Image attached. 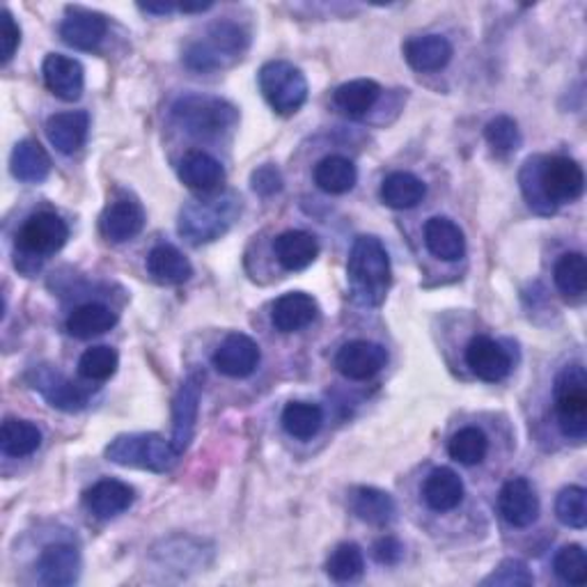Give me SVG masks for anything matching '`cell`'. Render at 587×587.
I'll return each instance as SVG.
<instances>
[{
    "label": "cell",
    "mask_w": 587,
    "mask_h": 587,
    "mask_svg": "<svg viewBox=\"0 0 587 587\" xmlns=\"http://www.w3.org/2000/svg\"><path fill=\"white\" fill-rule=\"evenodd\" d=\"M524 197L537 214H553L583 195L585 172L570 156H532L518 175Z\"/></svg>",
    "instance_id": "cell-1"
},
{
    "label": "cell",
    "mask_w": 587,
    "mask_h": 587,
    "mask_svg": "<svg viewBox=\"0 0 587 587\" xmlns=\"http://www.w3.org/2000/svg\"><path fill=\"white\" fill-rule=\"evenodd\" d=\"M347 274L354 301L366 308H379L386 301L393 280L386 245L376 237H358L351 245Z\"/></svg>",
    "instance_id": "cell-2"
},
{
    "label": "cell",
    "mask_w": 587,
    "mask_h": 587,
    "mask_svg": "<svg viewBox=\"0 0 587 587\" xmlns=\"http://www.w3.org/2000/svg\"><path fill=\"white\" fill-rule=\"evenodd\" d=\"M241 216V200L237 193H218L200 200H191L179 212V235L193 245L209 243L228 235V230Z\"/></svg>",
    "instance_id": "cell-3"
},
{
    "label": "cell",
    "mask_w": 587,
    "mask_h": 587,
    "mask_svg": "<svg viewBox=\"0 0 587 587\" xmlns=\"http://www.w3.org/2000/svg\"><path fill=\"white\" fill-rule=\"evenodd\" d=\"M172 118L195 139H218L237 127L239 110L220 97L191 93L175 101Z\"/></svg>",
    "instance_id": "cell-4"
},
{
    "label": "cell",
    "mask_w": 587,
    "mask_h": 587,
    "mask_svg": "<svg viewBox=\"0 0 587 587\" xmlns=\"http://www.w3.org/2000/svg\"><path fill=\"white\" fill-rule=\"evenodd\" d=\"M248 44H251V37L243 26L235 24V21H218L207 31L205 39L189 44L184 62L193 72H214L239 60Z\"/></svg>",
    "instance_id": "cell-5"
},
{
    "label": "cell",
    "mask_w": 587,
    "mask_h": 587,
    "mask_svg": "<svg viewBox=\"0 0 587 587\" xmlns=\"http://www.w3.org/2000/svg\"><path fill=\"white\" fill-rule=\"evenodd\" d=\"M553 397L560 432L572 441H583L587 434V374L580 363L560 370Z\"/></svg>",
    "instance_id": "cell-6"
},
{
    "label": "cell",
    "mask_w": 587,
    "mask_h": 587,
    "mask_svg": "<svg viewBox=\"0 0 587 587\" xmlns=\"http://www.w3.org/2000/svg\"><path fill=\"white\" fill-rule=\"evenodd\" d=\"M179 453L172 441L159 434H122L106 447V459L124 468H143L152 472H168L177 464Z\"/></svg>",
    "instance_id": "cell-7"
},
{
    "label": "cell",
    "mask_w": 587,
    "mask_h": 587,
    "mask_svg": "<svg viewBox=\"0 0 587 587\" xmlns=\"http://www.w3.org/2000/svg\"><path fill=\"white\" fill-rule=\"evenodd\" d=\"M260 89L278 116H294L308 101V81L299 67L287 60H271L262 64Z\"/></svg>",
    "instance_id": "cell-8"
},
{
    "label": "cell",
    "mask_w": 587,
    "mask_h": 587,
    "mask_svg": "<svg viewBox=\"0 0 587 587\" xmlns=\"http://www.w3.org/2000/svg\"><path fill=\"white\" fill-rule=\"evenodd\" d=\"M70 239L67 223L53 212L33 214L16 235V251L33 260H47L62 251V245Z\"/></svg>",
    "instance_id": "cell-9"
},
{
    "label": "cell",
    "mask_w": 587,
    "mask_h": 587,
    "mask_svg": "<svg viewBox=\"0 0 587 587\" xmlns=\"http://www.w3.org/2000/svg\"><path fill=\"white\" fill-rule=\"evenodd\" d=\"M26 379L31 388L47 399L53 409L74 414L87 406V393L81 391L76 383H72L53 366H35Z\"/></svg>",
    "instance_id": "cell-10"
},
{
    "label": "cell",
    "mask_w": 587,
    "mask_h": 587,
    "mask_svg": "<svg viewBox=\"0 0 587 587\" xmlns=\"http://www.w3.org/2000/svg\"><path fill=\"white\" fill-rule=\"evenodd\" d=\"M212 360H214V368L220 374L230 376V379H245L257 370L260 360H262V351L253 337H248L243 333H230L218 345Z\"/></svg>",
    "instance_id": "cell-11"
},
{
    "label": "cell",
    "mask_w": 587,
    "mask_h": 587,
    "mask_svg": "<svg viewBox=\"0 0 587 587\" xmlns=\"http://www.w3.org/2000/svg\"><path fill=\"white\" fill-rule=\"evenodd\" d=\"M202 397V376L191 374L172 402V447L179 455L191 445L195 436V422Z\"/></svg>",
    "instance_id": "cell-12"
},
{
    "label": "cell",
    "mask_w": 587,
    "mask_h": 587,
    "mask_svg": "<svg viewBox=\"0 0 587 587\" xmlns=\"http://www.w3.org/2000/svg\"><path fill=\"white\" fill-rule=\"evenodd\" d=\"M388 366V351L370 340L347 343L335 356V368L351 381H368Z\"/></svg>",
    "instance_id": "cell-13"
},
{
    "label": "cell",
    "mask_w": 587,
    "mask_h": 587,
    "mask_svg": "<svg viewBox=\"0 0 587 587\" xmlns=\"http://www.w3.org/2000/svg\"><path fill=\"white\" fill-rule=\"evenodd\" d=\"M466 363L478 379L499 383L512 372V356L507 349L487 335H476L466 347Z\"/></svg>",
    "instance_id": "cell-14"
},
{
    "label": "cell",
    "mask_w": 587,
    "mask_h": 587,
    "mask_svg": "<svg viewBox=\"0 0 587 587\" xmlns=\"http://www.w3.org/2000/svg\"><path fill=\"white\" fill-rule=\"evenodd\" d=\"M108 21L104 14L85 8H67L64 21L60 24V37L67 47L79 51L97 49L106 37Z\"/></svg>",
    "instance_id": "cell-15"
},
{
    "label": "cell",
    "mask_w": 587,
    "mask_h": 587,
    "mask_svg": "<svg viewBox=\"0 0 587 587\" xmlns=\"http://www.w3.org/2000/svg\"><path fill=\"white\" fill-rule=\"evenodd\" d=\"M41 74L49 93H53L58 99L62 101L81 99L85 87V70L79 60L62 53H49L44 58Z\"/></svg>",
    "instance_id": "cell-16"
},
{
    "label": "cell",
    "mask_w": 587,
    "mask_h": 587,
    "mask_svg": "<svg viewBox=\"0 0 587 587\" xmlns=\"http://www.w3.org/2000/svg\"><path fill=\"white\" fill-rule=\"evenodd\" d=\"M37 578L44 585L67 587L81 576V553L72 544H51L37 558Z\"/></svg>",
    "instance_id": "cell-17"
},
{
    "label": "cell",
    "mask_w": 587,
    "mask_h": 587,
    "mask_svg": "<svg viewBox=\"0 0 587 587\" xmlns=\"http://www.w3.org/2000/svg\"><path fill=\"white\" fill-rule=\"evenodd\" d=\"M499 512L514 528H528L539 516V499L526 478H514L499 493Z\"/></svg>",
    "instance_id": "cell-18"
},
{
    "label": "cell",
    "mask_w": 587,
    "mask_h": 587,
    "mask_svg": "<svg viewBox=\"0 0 587 587\" xmlns=\"http://www.w3.org/2000/svg\"><path fill=\"white\" fill-rule=\"evenodd\" d=\"M145 209L141 202L122 197L106 207L101 214V235L112 243H124L139 237L145 228Z\"/></svg>",
    "instance_id": "cell-19"
},
{
    "label": "cell",
    "mask_w": 587,
    "mask_h": 587,
    "mask_svg": "<svg viewBox=\"0 0 587 587\" xmlns=\"http://www.w3.org/2000/svg\"><path fill=\"white\" fill-rule=\"evenodd\" d=\"M133 501H135V491L127 482L110 480V478L95 482L83 495L87 512L97 518H104V522L124 514L133 505Z\"/></svg>",
    "instance_id": "cell-20"
},
{
    "label": "cell",
    "mask_w": 587,
    "mask_h": 587,
    "mask_svg": "<svg viewBox=\"0 0 587 587\" xmlns=\"http://www.w3.org/2000/svg\"><path fill=\"white\" fill-rule=\"evenodd\" d=\"M453 44L447 41L443 35H422V37H411L404 44V60L409 62L411 70L420 74L429 72H441L447 62L453 60Z\"/></svg>",
    "instance_id": "cell-21"
},
{
    "label": "cell",
    "mask_w": 587,
    "mask_h": 587,
    "mask_svg": "<svg viewBox=\"0 0 587 587\" xmlns=\"http://www.w3.org/2000/svg\"><path fill=\"white\" fill-rule=\"evenodd\" d=\"M320 314V306L306 291H289L274 303L271 322L280 333H297L310 326Z\"/></svg>",
    "instance_id": "cell-22"
},
{
    "label": "cell",
    "mask_w": 587,
    "mask_h": 587,
    "mask_svg": "<svg viewBox=\"0 0 587 587\" xmlns=\"http://www.w3.org/2000/svg\"><path fill=\"white\" fill-rule=\"evenodd\" d=\"M179 179L182 184L197 193H214L225 179V170L216 156L202 152V149H191L184 154L182 164H179Z\"/></svg>",
    "instance_id": "cell-23"
},
{
    "label": "cell",
    "mask_w": 587,
    "mask_h": 587,
    "mask_svg": "<svg viewBox=\"0 0 587 587\" xmlns=\"http://www.w3.org/2000/svg\"><path fill=\"white\" fill-rule=\"evenodd\" d=\"M422 499L439 514L453 512L464 501V482L453 468H434L422 484Z\"/></svg>",
    "instance_id": "cell-24"
},
{
    "label": "cell",
    "mask_w": 587,
    "mask_h": 587,
    "mask_svg": "<svg viewBox=\"0 0 587 587\" xmlns=\"http://www.w3.org/2000/svg\"><path fill=\"white\" fill-rule=\"evenodd\" d=\"M427 251L443 262H457L466 255V237L455 220L436 216L424 225Z\"/></svg>",
    "instance_id": "cell-25"
},
{
    "label": "cell",
    "mask_w": 587,
    "mask_h": 587,
    "mask_svg": "<svg viewBox=\"0 0 587 587\" xmlns=\"http://www.w3.org/2000/svg\"><path fill=\"white\" fill-rule=\"evenodd\" d=\"M89 131V116L85 110H67V112H56L47 122V135L51 145L60 154H74L79 152Z\"/></svg>",
    "instance_id": "cell-26"
},
{
    "label": "cell",
    "mask_w": 587,
    "mask_h": 587,
    "mask_svg": "<svg viewBox=\"0 0 587 587\" xmlns=\"http://www.w3.org/2000/svg\"><path fill=\"white\" fill-rule=\"evenodd\" d=\"M349 510L360 522L372 526H388L395 522L397 505L393 495L376 487H356L349 493Z\"/></svg>",
    "instance_id": "cell-27"
},
{
    "label": "cell",
    "mask_w": 587,
    "mask_h": 587,
    "mask_svg": "<svg viewBox=\"0 0 587 587\" xmlns=\"http://www.w3.org/2000/svg\"><path fill=\"white\" fill-rule=\"evenodd\" d=\"M276 260L287 271H303L320 255V241L303 230H287L274 241Z\"/></svg>",
    "instance_id": "cell-28"
},
{
    "label": "cell",
    "mask_w": 587,
    "mask_h": 587,
    "mask_svg": "<svg viewBox=\"0 0 587 587\" xmlns=\"http://www.w3.org/2000/svg\"><path fill=\"white\" fill-rule=\"evenodd\" d=\"M147 271L156 283L164 285H182L193 276V266L189 257L170 243H161L149 251Z\"/></svg>",
    "instance_id": "cell-29"
},
{
    "label": "cell",
    "mask_w": 587,
    "mask_h": 587,
    "mask_svg": "<svg viewBox=\"0 0 587 587\" xmlns=\"http://www.w3.org/2000/svg\"><path fill=\"white\" fill-rule=\"evenodd\" d=\"M12 175L24 184H41L51 175V159L37 141H21L12 149Z\"/></svg>",
    "instance_id": "cell-30"
},
{
    "label": "cell",
    "mask_w": 587,
    "mask_h": 587,
    "mask_svg": "<svg viewBox=\"0 0 587 587\" xmlns=\"http://www.w3.org/2000/svg\"><path fill=\"white\" fill-rule=\"evenodd\" d=\"M381 202L391 209H414L427 195V187L414 172H391L381 184Z\"/></svg>",
    "instance_id": "cell-31"
},
{
    "label": "cell",
    "mask_w": 587,
    "mask_h": 587,
    "mask_svg": "<svg viewBox=\"0 0 587 587\" xmlns=\"http://www.w3.org/2000/svg\"><path fill=\"white\" fill-rule=\"evenodd\" d=\"M118 324V312L110 310L104 303H85L76 308L70 318H67V333L79 337V340H87V337L104 335Z\"/></svg>",
    "instance_id": "cell-32"
},
{
    "label": "cell",
    "mask_w": 587,
    "mask_h": 587,
    "mask_svg": "<svg viewBox=\"0 0 587 587\" xmlns=\"http://www.w3.org/2000/svg\"><path fill=\"white\" fill-rule=\"evenodd\" d=\"M381 97V85L372 79H356L335 89V106L349 118H363Z\"/></svg>",
    "instance_id": "cell-33"
},
{
    "label": "cell",
    "mask_w": 587,
    "mask_h": 587,
    "mask_svg": "<svg viewBox=\"0 0 587 587\" xmlns=\"http://www.w3.org/2000/svg\"><path fill=\"white\" fill-rule=\"evenodd\" d=\"M356 182H358V170L347 156L333 154L314 166V184H318L324 193L345 195L356 187Z\"/></svg>",
    "instance_id": "cell-34"
},
{
    "label": "cell",
    "mask_w": 587,
    "mask_h": 587,
    "mask_svg": "<svg viewBox=\"0 0 587 587\" xmlns=\"http://www.w3.org/2000/svg\"><path fill=\"white\" fill-rule=\"evenodd\" d=\"M39 445H41V432L37 424H33L31 420L5 418L3 434H0V447H3V455L14 457V459L31 457L33 453H37Z\"/></svg>",
    "instance_id": "cell-35"
},
{
    "label": "cell",
    "mask_w": 587,
    "mask_h": 587,
    "mask_svg": "<svg viewBox=\"0 0 587 587\" xmlns=\"http://www.w3.org/2000/svg\"><path fill=\"white\" fill-rule=\"evenodd\" d=\"M324 424V411L322 406L310 402H291L283 411V427L291 439L310 441L320 434Z\"/></svg>",
    "instance_id": "cell-36"
},
{
    "label": "cell",
    "mask_w": 587,
    "mask_h": 587,
    "mask_svg": "<svg viewBox=\"0 0 587 587\" xmlns=\"http://www.w3.org/2000/svg\"><path fill=\"white\" fill-rule=\"evenodd\" d=\"M555 287L560 289L562 297L567 299H580L587 287V264L583 253H567L562 255L553 271Z\"/></svg>",
    "instance_id": "cell-37"
},
{
    "label": "cell",
    "mask_w": 587,
    "mask_h": 587,
    "mask_svg": "<svg viewBox=\"0 0 587 587\" xmlns=\"http://www.w3.org/2000/svg\"><path fill=\"white\" fill-rule=\"evenodd\" d=\"M366 572V558L358 544L345 541V544L335 547V551L326 560V574L335 583H351L358 580Z\"/></svg>",
    "instance_id": "cell-38"
},
{
    "label": "cell",
    "mask_w": 587,
    "mask_h": 587,
    "mask_svg": "<svg viewBox=\"0 0 587 587\" xmlns=\"http://www.w3.org/2000/svg\"><path fill=\"white\" fill-rule=\"evenodd\" d=\"M447 453L450 457L464 466H476L489 453V439L478 427H464L453 439H450Z\"/></svg>",
    "instance_id": "cell-39"
},
{
    "label": "cell",
    "mask_w": 587,
    "mask_h": 587,
    "mask_svg": "<svg viewBox=\"0 0 587 587\" xmlns=\"http://www.w3.org/2000/svg\"><path fill=\"white\" fill-rule=\"evenodd\" d=\"M120 368V356L112 347L99 345L87 349L79 360V374L87 381H108Z\"/></svg>",
    "instance_id": "cell-40"
},
{
    "label": "cell",
    "mask_w": 587,
    "mask_h": 587,
    "mask_svg": "<svg viewBox=\"0 0 587 587\" xmlns=\"http://www.w3.org/2000/svg\"><path fill=\"white\" fill-rule=\"evenodd\" d=\"M585 499H587V493L583 487L562 489L555 501V514L560 518V524L570 526L574 530H583L587 524Z\"/></svg>",
    "instance_id": "cell-41"
},
{
    "label": "cell",
    "mask_w": 587,
    "mask_h": 587,
    "mask_svg": "<svg viewBox=\"0 0 587 587\" xmlns=\"http://www.w3.org/2000/svg\"><path fill=\"white\" fill-rule=\"evenodd\" d=\"M484 139L489 143V147L501 156L516 152L518 147H522V141H524L522 129H518V124L507 116L493 118L484 129Z\"/></svg>",
    "instance_id": "cell-42"
},
{
    "label": "cell",
    "mask_w": 587,
    "mask_h": 587,
    "mask_svg": "<svg viewBox=\"0 0 587 587\" xmlns=\"http://www.w3.org/2000/svg\"><path fill=\"white\" fill-rule=\"evenodd\" d=\"M553 572L560 580H564L567 585H585L587 558H585L583 547H578V544L564 547L553 560Z\"/></svg>",
    "instance_id": "cell-43"
},
{
    "label": "cell",
    "mask_w": 587,
    "mask_h": 587,
    "mask_svg": "<svg viewBox=\"0 0 587 587\" xmlns=\"http://www.w3.org/2000/svg\"><path fill=\"white\" fill-rule=\"evenodd\" d=\"M482 583L484 585H505V587H512V585H532L535 583V576L528 570L526 562L510 558V560H503L499 564V567H495L491 572V576H487Z\"/></svg>",
    "instance_id": "cell-44"
},
{
    "label": "cell",
    "mask_w": 587,
    "mask_h": 587,
    "mask_svg": "<svg viewBox=\"0 0 587 587\" xmlns=\"http://www.w3.org/2000/svg\"><path fill=\"white\" fill-rule=\"evenodd\" d=\"M283 184H285V182H283L280 170H278L276 166H271V164L257 168V170L253 172V177H251V187H253V191L260 193V195H264V197L280 193V191H283Z\"/></svg>",
    "instance_id": "cell-45"
},
{
    "label": "cell",
    "mask_w": 587,
    "mask_h": 587,
    "mask_svg": "<svg viewBox=\"0 0 587 587\" xmlns=\"http://www.w3.org/2000/svg\"><path fill=\"white\" fill-rule=\"evenodd\" d=\"M0 24H3V28H0V37H3V64H8L21 44V28L10 10H3V14H0Z\"/></svg>",
    "instance_id": "cell-46"
},
{
    "label": "cell",
    "mask_w": 587,
    "mask_h": 587,
    "mask_svg": "<svg viewBox=\"0 0 587 587\" xmlns=\"http://www.w3.org/2000/svg\"><path fill=\"white\" fill-rule=\"evenodd\" d=\"M372 555L379 564H386V567H395V564L404 558V547L402 541L395 539V537H381L374 549H372Z\"/></svg>",
    "instance_id": "cell-47"
},
{
    "label": "cell",
    "mask_w": 587,
    "mask_h": 587,
    "mask_svg": "<svg viewBox=\"0 0 587 587\" xmlns=\"http://www.w3.org/2000/svg\"><path fill=\"white\" fill-rule=\"evenodd\" d=\"M139 8L143 12H147V14H159V16H166V14H170V12L177 10V5H172V3H159V5L147 3V5H139Z\"/></svg>",
    "instance_id": "cell-48"
},
{
    "label": "cell",
    "mask_w": 587,
    "mask_h": 587,
    "mask_svg": "<svg viewBox=\"0 0 587 587\" xmlns=\"http://www.w3.org/2000/svg\"><path fill=\"white\" fill-rule=\"evenodd\" d=\"M214 8V3H197V5H177V10L179 12H187V14H193V12H207V10H212Z\"/></svg>",
    "instance_id": "cell-49"
}]
</instances>
